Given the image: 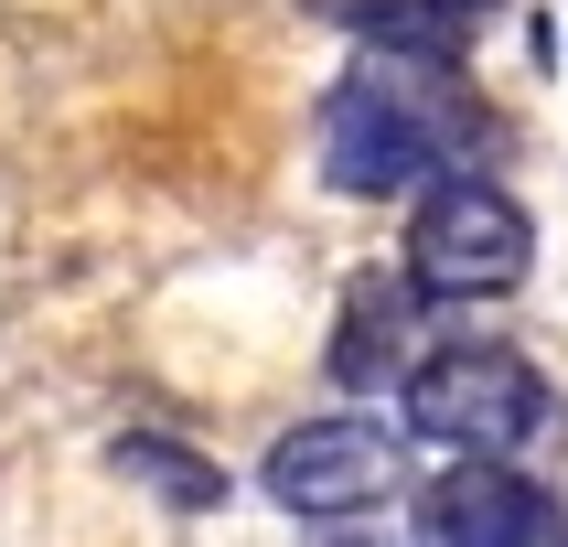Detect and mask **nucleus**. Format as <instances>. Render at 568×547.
<instances>
[{"mask_svg": "<svg viewBox=\"0 0 568 547\" xmlns=\"http://www.w3.org/2000/svg\"><path fill=\"white\" fill-rule=\"evenodd\" d=\"M483 129V97L450 54H354V75L322 97V183L333 193H418Z\"/></svg>", "mask_w": 568, "mask_h": 547, "instance_id": "obj_1", "label": "nucleus"}, {"mask_svg": "<svg viewBox=\"0 0 568 547\" xmlns=\"http://www.w3.org/2000/svg\"><path fill=\"white\" fill-rule=\"evenodd\" d=\"M397 386H408V429L440 440L450 462H515L547 429V376L515 344H473L462 333V344L418 354Z\"/></svg>", "mask_w": 568, "mask_h": 547, "instance_id": "obj_2", "label": "nucleus"}, {"mask_svg": "<svg viewBox=\"0 0 568 547\" xmlns=\"http://www.w3.org/2000/svg\"><path fill=\"white\" fill-rule=\"evenodd\" d=\"M537 269V225L494 172H429L408 215V280L418 301H505Z\"/></svg>", "mask_w": 568, "mask_h": 547, "instance_id": "obj_3", "label": "nucleus"}, {"mask_svg": "<svg viewBox=\"0 0 568 547\" xmlns=\"http://www.w3.org/2000/svg\"><path fill=\"white\" fill-rule=\"evenodd\" d=\"M257 483H268V505H290V515H365V505H386V494L408 483V429L354 418V408L344 418H301V429L268 440Z\"/></svg>", "mask_w": 568, "mask_h": 547, "instance_id": "obj_4", "label": "nucleus"}, {"mask_svg": "<svg viewBox=\"0 0 568 547\" xmlns=\"http://www.w3.org/2000/svg\"><path fill=\"white\" fill-rule=\"evenodd\" d=\"M418 547H568V505L515 462H450L418 494Z\"/></svg>", "mask_w": 568, "mask_h": 547, "instance_id": "obj_5", "label": "nucleus"}, {"mask_svg": "<svg viewBox=\"0 0 568 547\" xmlns=\"http://www.w3.org/2000/svg\"><path fill=\"white\" fill-rule=\"evenodd\" d=\"M418 312H429V301H418V280H408V269H397V280H386V269H365V280L344 290L333 386H397V376L418 365Z\"/></svg>", "mask_w": 568, "mask_h": 547, "instance_id": "obj_6", "label": "nucleus"}, {"mask_svg": "<svg viewBox=\"0 0 568 547\" xmlns=\"http://www.w3.org/2000/svg\"><path fill=\"white\" fill-rule=\"evenodd\" d=\"M108 473L140 483V494L172 505V515H215V505H225V473H215L193 440H172V429H119V440H108Z\"/></svg>", "mask_w": 568, "mask_h": 547, "instance_id": "obj_7", "label": "nucleus"}, {"mask_svg": "<svg viewBox=\"0 0 568 547\" xmlns=\"http://www.w3.org/2000/svg\"><path fill=\"white\" fill-rule=\"evenodd\" d=\"M322 22H344L365 54H450L462 64V11L450 0H312Z\"/></svg>", "mask_w": 568, "mask_h": 547, "instance_id": "obj_8", "label": "nucleus"}, {"mask_svg": "<svg viewBox=\"0 0 568 547\" xmlns=\"http://www.w3.org/2000/svg\"><path fill=\"white\" fill-rule=\"evenodd\" d=\"M450 11H462V22H473V11H494V0H450Z\"/></svg>", "mask_w": 568, "mask_h": 547, "instance_id": "obj_9", "label": "nucleus"}]
</instances>
